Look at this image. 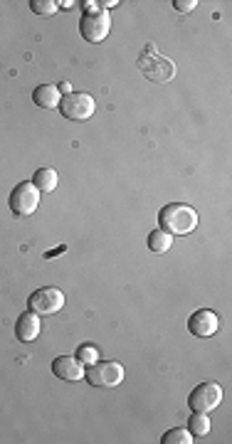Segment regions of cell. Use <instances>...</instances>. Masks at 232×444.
Masks as SVG:
<instances>
[{
	"instance_id": "cell-3",
	"label": "cell",
	"mask_w": 232,
	"mask_h": 444,
	"mask_svg": "<svg viewBox=\"0 0 232 444\" xmlns=\"http://www.w3.org/2000/svg\"><path fill=\"white\" fill-rule=\"evenodd\" d=\"M139 69L153 84H166V81H170L175 76V64L170 59L161 57L153 50V45H146L144 55L139 57Z\"/></svg>"
},
{
	"instance_id": "cell-22",
	"label": "cell",
	"mask_w": 232,
	"mask_h": 444,
	"mask_svg": "<svg viewBox=\"0 0 232 444\" xmlns=\"http://www.w3.org/2000/svg\"><path fill=\"white\" fill-rule=\"evenodd\" d=\"M57 5H62V8H64V10H69V8H72V5H74V3H72V0H67V3H57Z\"/></svg>"
},
{
	"instance_id": "cell-15",
	"label": "cell",
	"mask_w": 232,
	"mask_h": 444,
	"mask_svg": "<svg viewBox=\"0 0 232 444\" xmlns=\"http://www.w3.org/2000/svg\"><path fill=\"white\" fill-rule=\"evenodd\" d=\"M188 432L193 437H205L210 432V417L208 412H193L188 420Z\"/></svg>"
},
{
	"instance_id": "cell-18",
	"label": "cell",
	"mask_w": 232,
	"mask_h": 444,
	"mask_svg": "<svg viewBox=\"0 0 232 444\" xmlns=\"http://www.w3.org/2000/svg\"><path fill=\"white\" fill-rule=\"evenodd\" d=\"M77 358L82 360L84 365H92V363H97L99 360V351L94 348V346H79V351H77Z\"/></svg>"
},
{
	"instance_id": "cell-11",
	"label": "cell",
	"mask_w": 232,
	"mask_h": 444,
	"mask_svg": "<svg viewBox=\"0 0 232 444\" xmlns=\"http://www.w3.org/2000/svg\"><path fill=\"white\" fill-rule=\"evenodd\" d=\"M40 329H42L40 316L33 314V311H25V314H20L18 324H15V336H18L23 343H30V341H35L40 336Z\"/></svg>"
},
{
	"instance_id": "cell-20",
	"label": "cell",
	"mask_w": 232,
	"mask_h": 444,
	"mask_svg": "<svg viewBox=\"0 0 232 444\" xmlns=\"http://www.w3.org/2000/svg\"><path fill=\"white\" fill-rule=\"evenodd\" d=\"M57 89L64 91V94H72V86H69V81H62V84H59Z\"/></svg>"
},
{
	"instance_id": "cell-10",
	"label": "cell",
	"mask_w": 232,
	"mask_h": 444,
	"mask_svg": "<svg viewBox=\"0 0 232 444\" xmlns=\"http://www.w3.org/2000/svg\"><path fill=\"white\" fill-rule=\"evenodd\" d=\"M52 372L64 382H79L84 377V363L77 355H59L52 360Z\"/></svg>"
},
{
	"instance_id": "cell-6",
	"label": "cell",
	"mask_w": 232,
	"mask_h": 444,
	"mask_svg": "<svg viewBox=\"0 0 232 444\" xmlns=\"http://www.w3.org/2000/svg\"><path fill=\"white\" fill-rule=\"evenodd\" d=\"M8 203H10V210H13V215L28 217V215H33V212L37 210L40 190L33 186V183H20V186L13 188Z\"/></svg>"
},
{
	"instance_id": "cell-8",
	"label": "cell",
	"mask_w": 232,
	"mask_h": 444,
	"mask_svg": "<svg viewBox=\"0 0 232 444\" xmlns=\"http://www.w3.org/2000/svg\"><path fill=\"white\" fill-rule=\"evenodd\" d=\"M28 306H30V311L37 316H52L64 306V294L54 287H42L30 294Z\"/></svg>"
},
{
	"instance_id": "cell-12",
	"label": "cell",
	"mask_w": 232,
	"mask_h": 444,
	"mask_svg": "<svg viewBox=\"0 0 232 444\" xmlns=\"http://www.w3.org/2000/svg\"><path fill=\"white\" fill-rule=\"evenodd\" d=\"M33 101L37 106H42V109H57L62 96H59V89L54 84H40L33 91Z\"/></svg>"
},
{
	"instance_id": "cell-16",
	"label": "cell",
	"mask_w": 232,
	"mask_h": 444,
	"mask_svg": "<svg viewBox=\"0 0 232 444\" xmlns=\"http://www.w3.org/2000/svg\"><path fill=\"white\" fill-rule=\"evenodd\" d=\"M163 444H193V435H190L188 430H180V427H175V430H168L163 435Z\"/></svg>"
},
{
	"instance_id": "cell-2",
	"label": "cell",
	"mask_w": 232,
	"mask_h": 444,
	"mask_svg": "<svg viewBox=\"0 0 232 444\" xmlns=\"http://www.w3.org/2000/svg\"><path fill=\"white\" fill-rule=\"evenodd\" d=\"M84 8L87 10H84V15H82V23H79V33H82V38L87 40V42L97 45L109 35L112 18H109L107 10H102L97 3H87Z\"/></svg>"
},
{
	"instance_id": "cell-5",
	"label": "cell",
	"mask_w": 232,
	"mask_h": 444,
	"mask_svg": "<svg viewBox=\"0 0 232 444\" xmlns=\"http://www.w3.org/2000/svg\"><path fill=\"white\" fill-rule=\"evenodd\" d=\"M87 382L94 387H116L124 382V365L116 360H97L84 372Z\"/></svg>"
},
{
	"instance_id": "cell-7",
	"label": "cell",
	"mask_w": 232,
	"mask_h": 444,
	"mask_svg": "<svg viewBox=\"0 0 232 444\" xmlns=\"http://www.w3.org/2000/svg\"><path fill=\"white\" fill-rule=\"evenodd\" d=\"M220 402H223V387L213 380L200 382L188 397V405L193 412H213Z\"/></svg>"
},
{
	"instance_id": "cell-21",
	"label": "cell",
	"mask_w": 232,
	"mask_h": 444,
	"mask_svg": "<svg viewBox=\"0 0 232 444\" xmlns=\"http://www.w3.org/2000/svg\"><path fill=\"white\" fill-rule=\"evenodd\" d=\"M97 5H102V10H109V8H114V5H119L116 0H104V3H97Z\"/></svg>"
},
{
	"instance_id": "cell-9",
	"label": "cell",
	"mask_w": 232,
	"mask_h": 444,
	"mask_svg": "<svg viewBox=\"0 0 232 444\" xmlns=\"http://www.w3.org/2000/svg\"><path fill=\"white\" fill-rule=\"evenodd\" d=\"M188 331L195 338H210L220 331V316L210 309H200L195 311L188 319Z\"/></svg>"
},
{
	"instance_id": "cell-4",
	"label": "cell",
	"mask_w": 232,
	"mask_h": 444,
	"mask_svg": "<svg viewBox=\"0 0 232 444\" xmlns=\"http://www.w3.org/2000/svg\"><path fill=\"white\" fill-rule=\"evenodd\" d=\"M59 114L64 116L67 121H87L94 116V99L84 91H72V94H64L62 101H59Z\"/></svg>"
},
{
	"instance_id": "cell-13",
	"label": "cell",
	"mask_w": 232,
	"mask_h": 444,
	"mask_svg": "<svg viewBox=\"0 0 232 444\" xmlns=\"http://www.w3.org/2000/svg\"><path fill=\"white\" fill-rule=\"evenodd\" d=\"M57 183H59L57 171H52V168H40L33 176V186L37 188L40 193H52L54 188H57Z\"/></svg>"
},
{
	"instance_id": "cell-19",
	"label": "cell",
	"mask_w": 232,
	"mask_h": 444,
	"mask_svg": "<svg viewBox=\"0 0 232 444\" xmlns=\"http://www.w3.org/2000/svg\"><path fill=\"white\" fill-rule=\"evenodd\" d=\"M195 5H198V0H173V8L178 13H190V10H195Z\"/></svg>"
},
{
	"instance_id": "cell-17",
	"label": "cell",
	"mask_w": 232,
	"mask_h": 444,
	"mask_svg": "<svg viewBox=\"0 0 232 444\" xmlns=\"http://www.w3.org/2000/svg\"><path fill=\"white\" fill-rule=\"evenodd\" d=\"M30 10H33L35 15L50 18V15L57 13V3H54V0H30Z\"/></svg>"
},
{
	"instance_id": "cell-14",
	"label": "cell",
	"mask_w": 232,
	"mask_h": 444,
	"mask_svg": "<svg viewBox=\"0 0 232 444\" xmlns=\"http://www.w3.org/2000/svg\"><path fill=\"white\" fill-rule=\"evenodd\" d=\"M170 244H173V234H168L166 229H153V232L149 234V249L156 254H163L170 249Z\"/></svg>"
},
{
	"instance_id": "cell-1",
	"label": "cell",
	"mask_w": 232,
	"mask_h": 444,
	"mask_svg": "<svg viewBox=\"0 0 232 444\" xmlns=\"http://www.w3.org/2000/svg\"><path fill=\"white\" fill-rule=\"evenodd\" d=\"M158 222L161 229H166L168 234H190L198 227V212L183 203H168L166 207H161Z\"/></svg>"
}]
</instances>
